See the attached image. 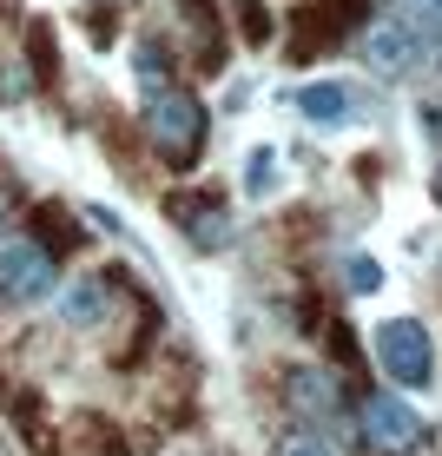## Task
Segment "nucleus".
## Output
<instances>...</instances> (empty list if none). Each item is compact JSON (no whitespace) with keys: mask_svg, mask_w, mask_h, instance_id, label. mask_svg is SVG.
<instances>
[{"mask_svg":"<svg viewBox=\"0 0 442 456\" xmlns=\"http://www.w3.org/2000/svg\"><path fill=\"white\" fill-rule=\"evenodd\" d=\"M330 13H337L343 27H363L370 20V0H330Z\"/></svg>","mask_w":442,"mask_h":456,"instance_id":"nucleus-15","label":"nucleus"},{"mask_svg":"<svg viewBox=\"0 0 442 456\" xmlns=\"http://www.w3.org/2000/svg\"><path fill=\"white\" fill-rule=\"evenodd\" d=\"M403 7H409V13H422V20H430V13L442 7V0H403Z\"/></svg>","mask_w":442,"mask_h":456,"instance_id":"nucleus-17","label":"nucleus"},{"mask_svg":"<svg viewBox=\"0 0 442 456\" xmlns=\"http://www.w3.org/2000/svg\"><path fill=\"white\" fill-rule=\"evenodd\" d=\"M430 199H436V206H442V166H436V179H430Z\"/></svg>","mask_w":442,"mask_h":456,"instance_id":"nucleus-18","label":"nucleus"},{"mask_svg":"<svg viewBox=\"0 0 442 456\" xmlns=\"http://www.w3.org/2000/svg\"><path fill=\"white\" fill-rule=\"evenodd\" d=\"M205 133H212V119H205V106H198V93H185V86H152V100H146V146L159 152V166L172 172H192L205 159Z\"/></svg>","mask_w":442,"mask_h":456,"instance_id":"nucleus-1","label":"nucleus"},{"mask_svg":"<svg viewBox=\"0 0 442 456\" xmlns=\"http://www.w3.org/2000/svg\"><path fill=\"white\" fill-rule=\"evenodd\" d=\"M284 403H291L297 417L324 423V417H337L343 390H337V377H330V370H310V364H297V370H284Z\"/></svg>","mask_w":442,"mask_h":456,"instance_id":"nucleus-7","label":"nucleus"},{"mask_svg":"<svg viewBox=\"0 0 442 456\" xmlns=\"http://www.w3.org/2000/svg\"><path fill=\"white\" fill-rule=\"evenodd\" d=\"M370 34H363V67L383 73V80H397V73H409L422 53H430V34H422L416 20H363Z\"/></svg>","mask_w":442,"mask_h":456,"instance_id":"nucleus-3","label":"nucleus"},{"mask_svg":"<svg viewBox=\"0 0 442 456\" xmlns=\"http://www.w3.org/2000/svg\"><path fill=\"white\" fill-rule=\"evenodd\" d=\"M46 291H53V258H46L34 239H0V297L34 305Z\"/></svg>","mask_w":442,"mask_h":456,"instance_id":"nucleus-5","label":"nucleus"},{"mask_svg":"<svg viewBox=\"0 0 442 456\" xmlns=\"http://www.w3.org/2000/svg\"><path fill=\"white\" fill-rule=\"evenodd\" d=\"M376 357H383V370L397 377L403 390H422V384L436 377L430 331H422L416 318H390V324H376Z\"/></svg>","mask_w":442,"mask_h":456,"instance_id":"nucleus-2","label":"nucleus"},{"mask_svg":"<svg viewBox=\"0 0 442 456\" xmlns=\"http://www.w3.org/2000/svg\"><path fill=\"white\" fill-rule=\"evenodd\" d=\"M271 456H337V450H330V436L317 430V423H310V430H284Z\"/></svg>","mask_w":442,"mask_h":456,"instance_id":"nucleus-12","label":"nucleus"},{"mask_svg":"<svg viewBox=\"0 0 442 456\" xmlns=\"http://www.w3.org/2000/svg\"><path fill=\"white\" fill-rule=\"evenodd\" d=\"M0 212H7V199H0Z\"/></svg>","mask_w":442,"mask_h":456,"instance_id":"nucleus-19","label":"nucleus"},{"mask_svg":"<svg viewBox=\"0 0 442 456\" xmlns=\"http://www.w3.org/2000/svg\"><path fill=\"white\" fill-rule=\"evenodd\" d=\"M376 278H383V272H376L370 258H350V285H357V291H376Z\"/></svg>","mask_w":442,"mask_h":456,"instance_id":"nucleus-16","label":"nucleus"},{"mask_svg":"<svg viewBox=\"0 0 442 456\" xmlns=\"http://www.w3.org/2000/svg\"><path fill=\"white\" fill-rule=\"evenodd\" d=\"M179 13L205 34V67H218V60H225V40H218V0H179Z\"/></svg>","mask_w":442,"mask_h":456,"instance_id":"nucleus-11","label":"nucleus"},{"mask_svg":"<svg viewBox=\"0 0 442 456\" xmlns=\"http://www.w3.org/2000/svg\"><path fill=\"white\" fill-rule=\"evenodd\" d=\"M245 40H251V46L271 40V13H264V7H245Z\"/></svg>","mask_w":442,"mask_h":456,"instance_id":"nucleus-14","label":"nucleus"},{"mask_svg":"<svg viewBox=\"0 0 442 456\" xmlns=\"http://www.w3.org/2000/svg\"><path fill=\"white\" fill-rule=\"evenodd\" d=\"M27 60H34V80H40V86L60 80V46H53V27H46V20L27 27Z\"/></svg>","mask_w":442,"mask_h":456,"instance_id":"nucleus-10","label":"nucleus"},{"mask_svg":"<svg viewBox=\"0 0 442 456\" xmlns=\"http://www.w3.org/2000/svg\"><path fill=\"white\" fill-rule=\"evenodd\" d=\"M119 285V272H100V278H80V285H67L60 291V318L67 324H106L113 318V291Z\"/></svg>","mask_w":442,"mask_h":456,"instance_id":"nucleus-8","label":"nucleus"},{"mask_svg":"<svg viewBox=\"0 0 442 456\" xmlns=\"http://www.w3.org/2000/svg\"><path fill=\"white\" fill-rule=\"evenodd\" d=\"M343 106H350L343 86H304V113L310 119H343Z\"/></svg>","mask_w":442,"mask_h":456,"instance_id":"nucleus-13","label":"nucleus"},{"mask_svg":"<svg viewBox=\"0 0 442 456\" xmlns=\"http://www.w3.org/2000/svg\"><path fill=\"white\" fill-rule=\"evenodd\" d=\"M34 245L46 251V258H67V251L86 245V232H80V218H73L67 206H34Z\"/></svg>","mask_w":442,"mask_h":456,"instance_id":"nucleus-9","label":"nucleus"},{"mask_svg":"<svg viewBox=\"0 0 442 456\" xmlns=\"http://www.w3.org/2000/svg\"><path fill=\"white\" fill-rule=\"evenodd\" d=\"M165 212L185 225V239H192L198 251H218V245L231 239V212H225V199H218L212 185H205V192H172Z\"/></svg>","mask_w":442,"mask_h":456,"instance_id":"nucleus-6","label":"nucleus"},{"mask_svg":"<svg viewBox=\"0 0 442 456\" xmlns=\"http://www.w3.org/2000/svg\"><path fill=\"white\" fill-rule=\"evenodd\" d=\"M357 423H363V444L376 456H416L422 450V417L403 397H370Z\"/></svg>","mask_w":442,"mask_h":456,"instance_id":"nucleus-4","label":"nucleus"}]
</instances>
